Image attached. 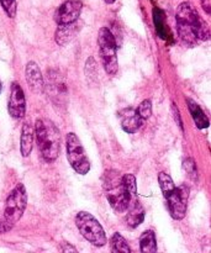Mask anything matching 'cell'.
Here are the masks:
<instances>
[{
    "mask_svg": "<svg viewBox=\"0 0 211 253\" xmlns=\"http://www.w3.org/2000/svg\"><path fill=\"white\" fill-rule=\"evenodd\" d=\"M136 111H137V114L143 121L147 120L151 114H152V103H151V100H143Z\"/></svg>",
    "mask_w": 211,
    "mask_h": 253,
    "instance_id": "22",
    "label": "cell"
},
{
    "mask_svg": "<svg viewBox=\"0 0 211 253\" xmlns=\"http://www.w3.org/2000/svg\"><path fill=\"white\" fill-rule=\"evenodd\" d=\"M27 205V193L24 184H17L7 197L5 203L4 219L7 224L15 225L24 215Z\"/></svg>",
    "mask_w": 211,
    "mask_h": 253,
    "instance_id": "7",
    "label": "cell"
},
{
    "mask_svg": "<svg viewBox=\"0 0 211 253\" xmlns=\"http://www.w3.org/2000/svg\"><path fill=\"white\" fill-rule=\"evenodd\" d=\"M175 19L178 34L185 43L194 46L198 40L208 41L210 39L209 26L190 2H182L178 6Z\"/></svg>",
    "mask_w": 211,
    "mask_h": 253,
    "instance_id": "1",
    "label": "cell"
},
{
    "mask_svg": "<svg viewBox=\"0 0 211 253\" xmlns=\"http://www.w3.org/2000/svg\"><path fill=\"white\" fill-rule=\"evenodd\" d=\"M104 1H105L106 4H113V2H115L116 0H104Z\"/></svg>",
    "mask_w": 211,
    "mask_h": 253,
    "instance_id": "28",
    "label": "cell"
},
{
    "mask_svg": "<svg viewBox=\"0 0 211 253\" xmlns=\"http://www.w3.org/2000/svg\"><path fill=\"white\" fill-rule=\"evenodd\" d=\"M99 48H100L101 61L106 73L110 76L116 74L119 69L118 54H116V40L113 32L108 27H101L98 35Z\"/></svg>",
    "mask_w": 211,
    "mask_h": 253,
    "instance_id": "5",
    "label": "cell"
},
{
    "mask_svg": "<svg viewBox=\"0 0 211 253\" xmlns=\"http://www.w3.org/2000/svg\"><path fill=\"white\" fill-rule=\"evenodd\" d=\"M25 74H26V82L27 84H29L30 89H31L34 93L41 94L44 88V82L37 63H35V62H29V63L26 64Z\"/></svg>",
    "mask_w": 211,
    "mask_h": 253,
    "instance_id": "12",
    "label": "cell"
},
{
    "mask_svg": "<svg viewBox=\"0 0 211 253\" xmlns=\"http://www.w3.org/2000/svg\"><path fill=\"white\" fill-rule=\"evenodd\" d=\"M7 109H9V114L14 119H22L26 114V100H25L24 91H22L20 84L15 83V82L11 84Z\"/></svg>",
    "mask_w": 211,
    "mask_h": 253,
    "instance_id": "11",
    "label": "cell"
},
{
    "mask_svg": "<svg viewBox=\"0 0 211 253\" xmlns=\"http://www.w3.org/2000/svg\"><path fill=\"white\" fill-rule=\"evenodd\" d=\"M0 4H1L2 9L6 12V15L9 17H15L17 10L16 0H0Z\"/></svg>",
    "mask_w": 211,
    "mask_h": 253,
    "instance_id": "23",
    "label": "cell"
},
{
    "mask_svg": "<svg viewBox=\"0 0 211 253\" xmlns=\"http://www.w3.org/2000/svg\"><path fill=\"white\" fill-rule=\"evenodd\" d=\"M166 200H167V207L169 210V214L173 219L182 220L187 214V204L189 199V188L184 184L179 187H174L170 190L166 192Z\"/></svg>",
    "mask_w": 211,
    "mask_h": 253,
    "instance_id": "8",
    "label": "cell"
},
{
    "mask_svg": "<svg viewBox=\"0 0 211 253\" xmlns=\"http://www.w3.org/2000/svg\"><path fill=\"white\" fill-rule=\"evenodd\" d=\"M142 123L143 120L133 109H127L121 114V126L125 132L135 133L141 127Z\"/></svg>",
    "mask_w": 211,
    "mask_h": 253,
    "instance_id": "13",
    "label": "cell"
},
{
    "mask_svg": "<svg viewBox=\"0 0 211 253\" xmlns=\"http://www.w3.org/2000/svg\"><path fill=\"white\" fill-rule=\"evenodd\" d=\"M61 251L62 252H77V249L76 247H73V246H71V245L69 244H66V242H63V244H62V246H61Z\"/></svg>",
    "mask_w": 211,
    "mask_h": 253,
    "instance_id": "25",
    "label": "cell"
},
{
    "mask_svg": "<svg viewBox=\"0 0 211 253\" xmlns=\"http://www.w3.org/2000/svg\"><path fill=\"white\" fill-rule=\"evenodd\" d=\"M0 91H1V83H0Z\"/></svg>",
    "mask_w": 211,
    "mask_h": 253,
    "instance_id": "29",
    "label": "cell"
},
{
    "mask_svg": "<svg viewBox=\"0 0 211 253\" xmlns=\"http://www.w3.org/2000/svg\"><path fill=\"white\" fill-rule=\"evenodd\" d=\"M123 184L126 190L130 203L137 200V185H136V178L133 174H125L123 177ZM128 203V204H130Z\"/></svg>",
    "mask_w": 211,
    "mask_h": 253,
    "instance_id": "19",
    "label": "cell"
},
{
    "mask_svg": "<svg viewBox=\"0 0 211 253\" xmlns=\"http://www.w3.org/2000/svg\"><path fill=\"white\" fill-rule=\"evenodd\" d=\"M187 103H188V106H189V111L190 114H192L193 120H194L195 125L198 126V128H202L203 130V128L209 127V119H208V116L205 115L204 111L202 110V108H200L194 100H192V99L189 98L187 99Z\"/></svg>",
    "mask_w": 211,
    "mask_h": 253,
    "instance_id": "17",
    "label": "cell"
},
{
    "mask_svg": "<svg viewBox=\"0 0 211 253\" xmlns=\"http://www.w3.org/2000/svg\"><path fill=\"white\" fill-rule=\"evenodd\" d=\"M153 20H155V27L156 31H157L158 36L161 39H166V15L165 11L158 7L153 9Z\"/></svg>",
    "mask_w": 211,
    "mask_h": 253,
    "instance_id": "20",
    "label": "cell"
},
{
    "mask_svg": "<svg viewBox=\"0 0 211 253\" xmlns=\"http://www.w3.org/2000/svg\"><path fill=\"white\" fill-rule=\"evenodd\" d=\"M76 225L82 236L96 247H103L106 245V235L100 222L91 214L81 211L76 216Z\"/></svg>",
    "mask_w": 211,
    "mask_h": 253,
    "instance_id": "4",
    "label": "cell"
},
{
    "mask_svg": "<svg viewBox=\"0 0 211 253\" xmlns=\"http://www.w3.org/2000/svg\"><path fill=\"white\" fill-rule=\"evenodd\" d=\"M183 167H184L185 172L188 173V175H189L193 180L197 179V166H195V162L192 158L185 160L184 163H183Z\"/></svg>",
    "mask_w": 211,
    "mask_h": 253,
    "instance_id": "24",
    "label": "cell"
},
{
    "mask_svg": "<svg viewBox=\"0 0 211 253\" xmlns=\"http://www.w3.org/2000/svg\"><path fill=\"white\" fill-rule=\"evenodd\" d=\"M126 210H127L126 220H127V224L130 227H137L145 219V210H143L142 205H141L138 199L130 203Z\"/></svg>",
    "mask_w": 211,
    "mask_h": 253,
    "instance_id": "15",
    "label": "cell"
},
{
    "mask_svg": "<svg viewBox=\"0 0 211 253\" xmlns=\"http://www.w3.org/2000/svg\"><path fill=\"white\" fill-rule=\"evenodd\" d=\"M103 187L109 203L115 211L124 212L128 207V199L123 184V177L116 170H106L103 177Z\"/></svg>",
    "mask_w": 211,
    "mask_h": 253,
    "instance_id": "3",
    "label": "cell"
},
{
    "mask_svg": "<svg viewBox=\"0 0 211 253\" xmlns=\"http://www.w3.org/2000/svg\"><path fill=\"white\" fill-rule=\"evenodd\" d=\"M202 6L208 15L211 12V0H202Z\"/></svg>",
    "mask_w": 211,
    "mask_h": 253,
    "instance_id": "27",
    "label": "cell"
},
{
    "mask_svg": "<svg viewBox=\"0 0 211 253\" xmlns=\"http://www.w3.org/2000/svg\"><path fill=\"white\" fill-rule=\"evenodd\" d=\"M46 90L54 106L57 108H66L68 101V88L63 76L57 71H49L47 77Z\"/></svg>",
    "mask_w": 211,
    "mask_h": 253,
    "instance_id": "9",
    "label": "cell"
},
{
    "mask_svg": "<svg viewBox=\"0 0 211 253\" xmlns=\"http://www.w3.org/2000/svg\"><path fill=\"white\" fill-rule=\"evenodd\" d=\"M172 105H173V111H174V119H175V121H177L178 126H179V127L183 130V124H182V120H180V118H179V113H178L177 106H175V104H172Z\"/></svg>",
    "mask_w": 211,
    "mask_h": 253,
    "instance_id": "26",
    "label": "cell"
},
{
    "mask_svg": "<svg viewBox=\"0 0 211 253\" xmlns=\"http://www.w3.org/2000/svg\"><path fill=\"white\" fill-rule=\"evenodd\" d=\"M110 246H111V251L113 252H121V253H130L131 249L128 247L127 242L126 240L121 236L119 232H115L113 235L110 240Z\"/></svg>",
    "mask_w": 211,
    "mask_h": 253,
    "instance_id": "21",
    "label": "cell"
},
{
    "mask_svg": "<svg viewBox=\"0 0 211 253\" xmlns=\"http://www.w3.org/2000/svg\"><path fill=\"white\" fill-rule=\"evenodd\" d=\"M82 7H83V5L79 0H67L58 7L54 20L58 25L78 21L79 16H81Z\"/></svg>",
    "mask_w": 211,
    "mask_h": 253,
    "instance_id": "10",
    "label": "cell"
},
{
    "mask_svg": "<svg viewBox=\"0 0 211 253\" xmlns=\"http://www.w3.org/2000/svg\"><path fill=\"white\" fill-rule=\"evenodd\" d=\"M20 143H21L20 150H21L22 157L30 156L32 151V146H34V128H32V126L29 123H25L22 125L21 141H20Z\"/></svg>",
    "mask_w": 211,
    "mask_h": 253,
    "instance_id": "16",
    "label": "cell"
},
{
    "mask_svg": "<svg viewBox=\"0 0 211 253\" xmlns=\"http://www.w3.org/2000/svg\"><path fill=\"white\" fill-rule=\"evenodd\" d=\"M140 250L143 253H153L157 251L156 235L152 230H147L140 237Z\"/></svg>",
    "mask_w": 211,
    "mask_h": 253,
    "instance_id": "18",
    "label": "cell"
},
{
    "mask_svg": "<svg viewBox=\"0 0 211 253\" xmlns=\"http://www.w3.org/2000/svg\"><path fill=\"white\" fill-rule=\"evenodd\" d=\"M40 151L47 162H53L59 155L61 135L52 121L39 119L35 124V132Z\"/></svg>",
    "mask_w": 211,
    "mask_h": 253,
    "instance_id": "2",
    "label": "cell"
},
{
    "mask_svg": "<svg viewBox=\"0 0 211 253\" xmlns=\"http://www.w3.org/2000/svg\"><path fill=\"white\" fill-rule=\"evenodd\" d=\"M66 151L69 165L78 174L85 175L90 170V162L85 155L83 146L78 136L69 132L66 137Z\"/></svg>",
    "mask_w": 211,
    "mask_h": 253,
    "instance_id": "6",
    "label": "cell"
},
{
    "mask_svg": "<svg viewBox=\"0 0 211 253\" xmlns=\"http://www.w3.org/2000/svg\"><path fill=\"white\" fill-rule=\"evenodd\" d=\"M78 25L77 21L71 22V24L59 25L58 29L56 31V42L59 46H64V44L69 43L74 37L78 34Z\"/></svg>",
    "mask_w": 211,
    "mask_h": 253,
    "instance_id": "14",
    "label": "cell"
}]
</instances>
